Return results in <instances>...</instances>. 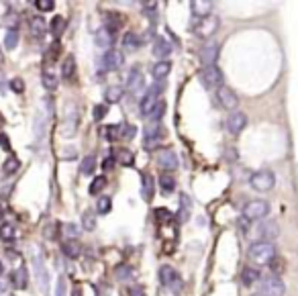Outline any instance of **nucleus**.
<instances>
[{
	"mask_svg": "<svg viewBox=\"0 0 298 296\" xmlns=\"http://www.w3.org/2000/svg\"><path fill=\"white\" fill-rule=\"evenodd\" d=\"M247 258L253 264H270L276 258V247H274V243H268V241H256L249 245Z\"/></svg>",
	"mask_w": 298,
	"mask_h": 296,
	"instance_id": "f257e3e1",
	"label": "nucleus"
},
{
	"mask_svg": "<svg viewBox=\"0 0 298 296\" xmlns=\"http://www.w3.org/2000/svg\"><path fill=\"white\" fill-rule=\"evenodd\" d=\"M198 80H200V84L204 86V88H221L223 86V72H221V68L219 66H208V68H202L200 72H198Z\"/></svg>",
	"mask_w": 298,
	"mask_h": 296,
	"instance_id": "f03ea898",
	"label": "nucleus"
},
{
	"mask_svg": "<svg viewBox=\"0 0 298 296\" xmlns=\"http://www.w3.org/2000/svg\"><path fill=\"white\" fill-rule=\"evenodd\" d=\"M249 184H251V188L258 190V192H268V190H272V188L276 186V176H274V172H270V170H260V172L251 174Z\"/></svg>",
	"mask_w": 298,
	"mask_h": 296,
	"instance_id": "7ed1b4c3",
	"label": "nucleus"
},
{
	"mask_svg": "<svg viewBox=\"0 0 298 296\" xmlns=\"http://www.w3.org/2000/svg\"><path fill=\"white\" fill-rule=\"evenodd\" d=\"M163 92V84H153V86H149L147 90H145V94H143V98H141V104H139V111H141V115H151L153 113V109L157 107V102H159V94Z\"/></svg>",
	"mask_w": 298,
	"mask_h": 296,
	"instance_id": "20e7f679",
	"label": "nucleus"
},
{
	"mask_svg": "<svg viewBox=\"0 0 298 296\" xmlns=\"http://www.w3.org/2000/svg\"><path fill=\"white\" fill-rule=\"evenodd\" d=\"M268 213H270V202H268V200H260V198L247 202L245 208H243V217H245L247 221L264 219V217H268Z\"/></svg>",
	"mask_w": 298,
	"mask_h": 296,
	"instance_id": "39448f33",
	"label": "nucleus"
},
{
	"mask_svg": "<svg viewBox=\"0 0 298 296\" xmlns=\"http://www.w3.org/2000/svg\"><path fill=\"white\" fill-rule=\"evenodd\" d=\"M284 292H286V286L280 280V276L272 274V276L264 278L262 284H260V294L262 296H282Z\"/></svg>",
	"mask_w": 298,
	"mask_h": 296,
	"instance_id": "423d86ee",
	"label": "nucleus"
},
{
	"mask_svg": "<svg viewBox=\"0 0 298 296\" xmlns=\"http://www.w3.org/2000/svg\"><path fill=\"white\" fill-rule=\"evenodd\" d=\"M219 29V18L217 16H206V18H198L194 25H192V31L202 37V39H208L210 35H215Z\"/></svg>",
	"mask_w": 298,
	"mask_h": 296,
	"instance_id": "0eeeda50",
	"label": "nucleus"
},
{
	"mask_svg": "<svg viewBox=\"0 0 298 296\" xmlns=\"http://www.w3.org/2000/svg\"><path fill=\"white\" fill-rule=\"evenodd\" d=\"M217 100H219V104H221L223 109H227V111H235V109L239 107V98H237V94H235L229 86H225V84L217 90Z\"/></svg>",
	"mask_w": 298,
	"mask_h": 296,
	"instance_id": "6e6552de",
	"label": "nucleus"
},
{
	"mask_svg": "<svg viewBox=\"0 0 298 296\" xmlns=\"http://www.w3.org/2000/svg\"><path fill=\"white\" fill-rule=\"evenodd\" d=\"M200 61H202V68H208V66H217V57H219V43L215 41H206L198 53Z\"/></svg>",
	"mask_w": 298,
	"mask_h": 296,
	"instance_id": "1a4fd4ad",
	"label": "nucleus"
},
{
	"mask_svg": "<svg viewBox=\"0 0 298 296\" xmlns=\"http://www.w3.org/2000/svg\"><path fill=\"white\" fill-rule=\"evenodd\" d=\"M161 139H163V129H161V125H159V123H149L147 127H145L143 147H147V149L157 147V145L161 143Z\"/></svg>",
	"mask_w": 298,
	"mask_h": 296,
	"instance_id": "9d476101",
	"label": "nucleus"
},
{
	"mask_svg": "<svg viewBox=\"0 0 298 296\" xmlns=\"http://www.w3.org/2000/svg\"><path fill=\"white\" fill-rule=\"evenodd\" d=\"M31 266H33V272H35V276H37V280H39V286H41V290H43V292H47L49 274H47V270H45L43 258H41L39 253H35V256H33V262H31Z\"/></svg>",
	"mask_w": 298,
	"mask_h": 296,
	"instance_id": "9b49d317",
	"label": "nucleus"
},
{
	"mask_svg": "<svg viewBox=\"0 0 298 296\" xmlns=\"http://www.w3.org/2000/svg\"><path fill=\"white\" fill-rule=\"evenodd\" d=\"M94 43L98 45V47H102V49H111V45L115 43V29H111L109 25L107 27H100L98 31H96V35H94Z\"/></svg>",
	"mask_w": 298,
	"mask_h": 296,
	"instance_id": "f8f14e48",
	"label": "nucleus"
},
{
	"mask_svg": "<svg viewBox=\"0 0 298 296\" xmlns=\"http://www.w3.org/2000/svg\"><path fill=\"white\" fill-rule=\"evenodd\" d=\"M245 127H247V117H245V113L235 111V113L227 119V129H229L231 135H239Z\"/></svg>",
	"mask_w": 298,
	"mask_h": 296,
	"instance_id": "ddd939ff",
	"label": "nucleus"
},
{
	"mask_svg": "<svg viewBox=\"0 0 298 296\" xmlns=\"http://www.w3.org/2000/svg\"><path fill=\"white\" fill-rule=\"evenodd\" d=\"M258 233H260V241H268V243H272L278 235H280V229H278V225L274 223V221H264L260 227H258Z\"/></svg>",
	"mask_w": 298,
	"mask_h": 296,
	"instance_id": "4468645a",
	"label": "nucleus"
},
{
	"mask_svg": "<svg viewBox=\"0 0 298 296\" xmlns=\"http://www.w3.org/2000/svg\"><path fill=\"white\" fill-rule=\"evenodd\" d=\"M143 86H145V78L139 72V66H133L129 76H127V88L131 92H139V90H143Z\"/></svg>",
	"mask_w": 298,
	"mask_h": 296,
	"instance_id": "2eb2a0df",
	"label": "nucleus"
},
{
	"mask_svg": "<svg viewBox=\"0 0 298 296\" xmlns=\"http://www.w3.org/2000/svg\"><path fill=\"white\" fill-rule=\"evenodd\" d=\"M123 61H125V57H123V53L121 51H117V49H109L104 55H102V64H104V68L107 70H119L121 66H123Z\"/></svg>",
	"mask_w": 298,
	"mask_h": 296,
	"instance_id": "dca6fc26",
	"label": "nucleus"
},
{
	"mask_svg": "<svg viewBox=\"0 0 298 296\" xmlns=\"http://www.w3.org/2000/svg\"><path fill=\"white\" fill-rule=\"evenodd\" d=\"M212 6H215V4H212L210 0H192V2H190L192 14L198 16V18H206V16H210Z\"/></svg>",
	"mask_w": 298,
	"mask_h": 296,
	"instance_id": "f3484780",
	"label": "nucleus"
},
{
	"mask_svg": "<svg viewBox=\"0 0 298 296\" xmlns=\"http://www.w3.org/2000/svg\"><path fill=\"white\" fill-rule=\"evenodd\" d=\"M169 53H172V45H169V41L163 39V37H157L155 43H153V55L159 57V61H165V57H167Z\"/></svg>",
	"mask_w": 298,
	"mask_h": 296,
	"instance_id": "a211bd4d",
	"label": "nucleus"
},
{
	"mask_svg": "<svg viewBox=\"0 0 298 296\" xmlns=\"http://www.w3.org/2000/svg\"><path fill=\"white\" fill-rule=\"evenodd\" d=\"M157 163L165 170H176L178 167V157L172 149H165V151H159L157 153Z\"/></svg>",
	"mask_w": 298,
	"mask_h": 296,
	"instance_id": "6ab92c4d",
	"label": "nucleus"
},
{
	"mask_svg": "<svg viewBox=\"0 0 298 296\" xmlns=\"http://www.w3.org/2000/svg\"><path fill=\"white\" fill-rule=\"evenodd\" d=\"M45 31H47L45 18H43V16H33L31 23H29V33H31L35 39H41V37L45 35Z\"/></svg>",
	"mask_w": 298,
	"mask_h": 296,
	"instance_id": "aec40b11",
	"label": "nucleus"
},
{
	"mask_svg": "<svg viewBox=\"0 0 298 296\" xmlns=\"http://www.w3.org/2000/svg\"><path fill=\"white\" fill-rule=\"evenodd\" d=\"M61 251H63V256L66 258H70V260H76V258H80V243L76 241V239H66L63 243H61Z\"/></svg>",
	"mask_w": 298,
	"mask_h": 296,
	"instance_id": "412c9836",
	"label": "nucleus"
},
{
	"mask_svg": "<svg viewBox=\"0 0 298 296\" xmlns=\"http://www.w3.org/2000/svg\"><path fill=\"white\" fill-rule=\"evenodd\" d=\"M29 284V274H27V268H16L12 272V286L16 290H25Z\"/></svg>",
	"mask_w": 298,
	"mask_h": 296,
	"instance_id": "4be33fe9",
	"label": "nucleus"
},
{
	"mask_svg": "<svg viewBox=\"0 0 298 296\" xmlns=\"http://www.w3.org/2000/svg\"><path fill=\"white\" fill-rule=\"evenodd\" d=\"M100 135L109 141H115V139H123V125H107L100 129Z\"/></svg>",
	"mask_w": 298,
	"mask_h": 296,
	"instance_id": "5701e85b",
	"label": "nucleus"
},
{
	"mask_svg": "<svg viewBox=\"0 0 298 296\" xmlns=\"http://www.w3.org/2000/svg\"><path fill=\"white\" fill-rule=\"evenodd\" d=\"M74 74H76V57L74 55H66L63 61H61V76L66 80H70Z\"/></svg>",
	"mask_w": 298,
	"mask_h": 296,
	"instance_id": "b1692460",
	"label": "nucleus"
},
{
	"mask_svg": "<svg viewBox=\"0 0 298 296\" xmlns=\"http://www.w3.org/2000/svg\"><path fill=\"white\" fill-rule=\"evenodd\" d=\"M172 72V64L165 59V61H157L155 66H153V70H151V76L155 78V80H163L167 74Z\"/></svg>",
	"mask_w": 298,
	"mask_h": 296,
	"instance_id": "393cba45",
	"label": "nucleus"
},
{
	"mask_svg": "<svg viewBox=\"0 0 298 296\" xmlns=\"http://www.w3.org/2000/svg\"><path fill=\"white\" fill-rule=\"evenodd\" d=\"M41 82H43V88H45L47 92H53V90H57V84H59L57 76H55L53 72H49V70H45V72H43V76H41Z\"/></svg>",
	"mask_w": 298,
	"mask_h": 296,
	"instance_id": "a878e982",
	"label": "nucleus"
},
{
	"mask_svg": "<svg viewBox=\"0 0 298 296\" xmlns=\"http://www.w3.org/2000/svg\"><path fill=\"white\" fill-rule=\"evenodd\" d=\"M123 94H125V90H123L121 86H109V88L104 90V100H107L109 104H115V102H119V100L123 98Z\"/></svg>",
	"mask_w": 298,
	"mask_h": 296,
	"instance_id": "bb28decb",
	"label": "nucleus"
},
{
	"mask_svg": "<svg viewBox=\"0 0 298 296\" xmlns=\"http://www.w3.org/2000/svg\"><path fill=\"white\" fill-rule=\"evenodd\" d=\"M176 278H178V272H176L172 266H161V270H159V280H161L163 286L169 288V284H172Z\"/></svg>",
	"mask_w": 298,
	"mask_h": 296,
	"instance_id": "cd10ccee",
	"label": "nucleus"
},
{
	"mask_svg": "<svg viewBox=\"0 0 298 296\" xmlns=\"http://www.w3.org/2000/svg\"><path fill=\"white\" fill-rule=\"evenodd\" d=\"M258 280H260L258 268H243V272H241V282H243V286H253Z\"/></svg>",
	"mask_w": 298,
	"mask_h": 296,
	"instance_id": "c85d7f7f",
	"label": "nucleus"
},
{
	"mask_svg": "<svg viewBox=\"0 0 298 296\" xmlns=\"http://www.w3.org/2000/svg\"><path fill=\"white\" fill-rule=\"evenodd\" d=\"M49 31L53 37H61L63 31H66V18L63 16H55L51 23H49Z\"/></svg>",
	"mask_w": 298,
	"mask_h": 296,
	"instance_id": "c756f323",
	"label": "nucleus"
},
{
	"mask_svg": "<svg viewBox=\"0 0 298 296\" xmlns=\"http://www.w3.org/2000/svg\"><path fill=\"white\" fill-rule=\"evenodd\" d=\"M159 186H161V192H163V194H172V192L176 190V180H174V176H169V174H161V178H159Z\"/></svg>",
	"mask_w": 298,
	"mask_h": 296,
	"instance_id": "7c9ffc66",
	"label": "nucleus"
},
{
	"mask_svg": "<svg viewBox=\"0 0 298 296\" xmlns=\"http://www.w3.org/2000/svg\"><path fill=\"white\" fill-rule=\"evenodd\" d=\"M143 43V39H139V35L137 33H125V39H123V47L125 49H137L139 45Z\"/></svg>",
	"mask_w": 298,
	"mask_h": 296,
	"instance_id": "2f4dec72",
	"label": "nucleus"
},
{
	"mask_svg": "<svg viewBox=\"0 0 298 296\" xmlns=\"http://www.w3.org/2000/svg\"><path fill=\"white\" fill-rule=\"evenodd\" d=\"M14 237H16L14 225H10V223H2V225H0V239L6 241V243H10V241H14Z\"/></svg>",
	"mask_w": 298,
	"mask_h": 296,
	"instance_id": "473e14b6",
	"label": "nucleus"
},
{
	"mask_svg": "<svg viewBox=\"0 0 298 296\" xmlns=\"http://www.w3.org/2000/svg\"><path fill=\"white\" fill-rule=\"evenodd\" d=\"M80 170H82L84 176H90L96 170V155H86L82 159V163H80Z\"/></svg>",
	"mask_w": 298,
	"mask_h": 296,
	"instance_id": "72a5a7b5",
	"label": "nucleus"
},
{
	"mask_svg": "<svg viewBox=\"0 0 298 296\" xmlns=\"http://www.w3.org/2000/svg\"><path fill=\"white\" fill-rule=\"evenodd\" d=\"M20 167V161H18V157H14V155H10L6 161H4V165H2V170H4V174L6 176H12V174H16V170Z\"/></svg>",
	"mask_w": 298,
	"mask_h": 296,
	"instance_id": "f704fd0d",
	"label": "nucleus"
},
{
	"mask_svg": "<svg viewBox=\"0 0 298 296\" xmlns=\"http://www.w3.org/2000/svg\"><path fill=\"white\" fill-rule=\"evenodd\" d=\"M141 194L145 200H151L153 198V178L151 174H143V188H141Z\"/></svg>",
	"mask_w": 298,
	"mask_h": 296,
	"instance_id": "c9c22d12",
	"label": "nucleus"
},
{
	"mask_svg": "<svg viewBox=\"0 0 298 296\" xmlns=\"http://www.w3.org/2000/svg\"><path fill=\"white\" fill-rule=\"evenodd\" d=\"M16 45H18V33H16V29H8L6 37H4V47L6 49H14Z\"/></svg>",
	"mask_w": 298,
	"mask_h": 296,
	"instance_id": "e433bc0d",
	"label": "nucleus"
},
{
	"mask_svg": "<svg viewBox=\"0 0 298 296\" xmlns=\"http://www.w3.org/2000/svg\"><path fill=\"white\" fill-rule=\"evenodd\" d=\"M117 159H119L123 165H133V163H135V155H133V151H129V149H119V151H117Z\"/></svg>",
	"mask_w": 298,
	"mask_h": 296,
	"instance_id": "4c0bfd02",
	"label": "nucleus"
},
{
	"mask_svg": "<svg viewBox=\"0 0 298 296\" xmlns=\"http://www.w3.org/2000/svg\"><path fill=\"white\" fill-rule=\"evenodd\" d=\"M82 227H84L86 231H94V229H96V217H94V213L86 210V213L82 215Z\"/></svg>",
	"mask_w": 298,
	"mask_h": 296,
	"instance_id": "58836bf2",
	"label": "nucleus"
},
{
	"mask_svg": "<svg viewBox=\"0 0 298 296\" xmlns=\"http://www.w3.org/2000/svg\"><path fill=\"white\" fill-rule=\"evenodd\" d=\"M165 109H167V107H165V102H163V100H159V102H157V107L153 109V113L149 115L151 123H159V121H161V117L165 115Z\"/></svg>",
	"mask_w": 298,
	"mask_h": 296,
	"instance_id": "ea45409f",
	"label": "nucleus"
},
{
	"mask_svg": "<svg viewBox=\"0 0 298 296\" xmlns=\"http://www.w3.org/2000/svg\"><path fill=\"white\" fill-rule=\"evenodd\" d=\"M107 188V178L104 176H96L94 180H92V184H90V194H98V192H102Z\"/></svg>",
	"mask_w": 298,
	"mask_h": 296,
	"instance_id": "a19ab883",
	"label": "nucleus"
},
{
	"mask_svg": "<svg viewBox=\"0 0 298 296\" xmlns=\"http://www.w3.org/2000/svg\"><path fill=\"white\" fill-rule=\"evenodd\" d=\"M111 208H113V202H111L109 196H102V198L96 202V213H98V215H107V213H111Z\"/></svg>",
	"mask_w": 298,
	"mask_h": 296,
	"instance_id": "79ce46f5",
	"label": "nucleus"
},
{
	"mask_svg": "<svg viewBox=\"0 0 298 296\" xmlns=\"http://www.w3.org/2000/svg\"><path fill=\"white\" fill-rule=\"evenodd\" d=\"M61 233H63L68 239H76L78 233H80V229H78L76 225H72V223H63V225H61Z\"/></svg>",
	"mask_w": 298,
	"mask_h": 296,
	"instance_id": "37998d69",
	"label": "nucleus"
},
{
	"mask_svg": "<svg viewBox=\"0 0 298 296\" xmlns=\"http://www.w3.org/2000/svg\"><path fill=\"white\" fill-rule=\"evenodd\" d=\"M268 266H270V270L274 272V276H278V274H282V272H284V266H286V264H284V260H282V258H278V256H276V258H274Z\"/></svg>",
	"mask_w": 298,
	"mask_h": 296,
	"instance_id": "c03bdc74",
	"label": "nucleus"
},
{
	"mask_svg": "<svg viewBox=\"0 0 298 296\" xmlns=\"http://www.w3.org/2000/svg\"><path fill=\"white\" fill-rule=\"evenodd\" d=\"M107 113H109V107L107 104H96L94 111H92V117H94V121H102L107 117Z\"/></svg>",
	"mask_w": 298,
	"mask_h": 296,
	"instance_id": "a18cd8bd",
	"label": "nucleus"
},
{
	"mask_svg": "<svg viewBox=\"0 0 298 296\" xmlns=\"http://www.w3.org/2000/svg\"><path fill=\"white\" fill-rule=\"evenodd\" d=\"M35 6L45 12V10H53L55 8V2L53 0H35Z\"/></svg>",
	"mask_w": 298,
	"mask_h": 296,
	"instance_id": "49530a36",
	"label": "nucleus"
},
{
	"mask_svg": "<svg viewBox=\"0 0 298 296\" xmlns=\"http://www.w3.org/2000/svg\"><path fill=\"white\" fill-rule=\"evenodd\" d=\"M10 90H12V92H16V94H20V92L25 90V82H23L20 78H14V80H10Z\"/></svg>",
	"mask_w": 298,
	"mask_h": 296,
	"instance_id": "de8ad7c7",
	"label": "nucleus"
},
{
	"mask_svg": "<svg viewBox=\"0 0 298 296\" xmlns=\"http://www.w3.org/2000/svg\"><path fill=\"white\" fill-rule=\"evenodd\" d=\"M135 133H137V129H135L133 125H127V123L123 125V139H129V141H131V139L135 137Z\"/></svg>",
	"mask_w": 298,
	"mask_h": 296,
	"instance_id": "09e8293b",
	"label": "nucleus"
},
{
	"mask_svg": "<svg viewBox=\"0 0 298 296\" xmlns=\"http://www.w3.org/2000/svg\"><path fill=\"white\" fill-rule=\"evenodd\" d=\"M127 294L129 296H145V288L139 286V284H133V286L127 288Z\"/></svg>",
	"mask_w": 298,
	"mask_h": 296,
	"instance_id": "8fccbe9b",
	"label": "nucleus"
},
{
	"mask_svg": "<svg viewBox=\"0 0 298 296\" xmlns=\"http://www.w3.org/2000/svg\"><path fill=\"white\" fill-rule=\"evenodd\" d=\"M55 296H66V280L63 276L57 278V286H55Z\"/></svg>",
	"mask_w": 298,
	"mask_h": 296,
	"instance_id": "3c124183",
	"label": "nucleus"
},
{
	"mask_svg": "<svg viewBox=\"0 0 298 296\" xmlns=\"http://www.w3.org/2000/svg\"><path fill=\"white\" fill-rule=\"evenodd\" d=\"M155 217H157V221H167V219H172L169 210H165V208H157V210H155Z\"/></svg>",
	"mask_w": 298,
	"mask_h": 296,
	"instance_id": "603ef678",
	"label": "nucleus"
},
{
	"mask_svg": "<svg viewBox=\"0 0 298 296\" xmlns=\"http://www.w3.org/2000/svg\"><path fill=\"white\" fill-rule=\"evenodd\" d=\"M169 290H172L174 294H178V292H182V278H180V276H178V278H176V280H174V282L169 284Z\"/></svg>",
	"mask_w": 298,
	"mask_h": 296,
	"instance_id": "864d4df0",
	"label": "nucleus"
},
{
	"mask_svg": "<svg viewBox=\"0 0 298 296\" xmlns=\"http://www.w3.org/2000/svg\"><path fill=\"white\" fill-rule=\"evenodd\" d=\"M143 12H147L149 16H153V14L157 12V2H147L145 8H143Z\"/></svg>",
	"mask_w": 298,
	"mask_h": 296,
	"instance_id": "5fc2aeb1",
	"label": "nucleus"
},
{
	"mask_svg": "<svg viewBox=\"0 0 298 296\" xmlns=\"http://www.w3.org/2000/svg\"><path fill=\"white\" fill-rule=\"evenodd\" d=\"M102 167L107 170V172H111V167H115V157L111 155V157H107L104 159V163H102Z\"/></svg>",
	"mask_w": 298,
	"mask_h": 296,
	"instance_id": "6e6d98bb",
	"label": "nucleus"
},
{
	"mask_svg": "<svg viewBox=\"0 0 298 296\" xmlns=\"http://www.w3.org/2000/svg\"><path fill=\"white\" fill-rule=\"evenodd\" d=\"M180 200H182V208L188 213V208H190V198H188L186 194H180Z\"/></svg>",
	"mask_w": 298,
	"mask_h": 296,
	"instance_id": "4d7b16f0",
	"label": "nucleus"
},
{
	"mask_svg": "<svg viewBox=\"0 0 298 296\" xmlns=\"http://www.w3.org/2000/svg\"><path fill=\"white\" fill-rule=\"evenodd\" d=\"M45 235H47V237H49V239H53V237H55V225H53V223H51V225H49V229H47V227H45Z\"/></svg>",
	"mask_w": 298,
	"mask_h": 296,
	"instance_id": "13d9d810",
	"label": "nucleus"
},
{
	"mask_svg": "<svg viewBox=\"0 0 298 296\" xmlns=\"http://www.w3.org/2000/svg\"><path fill=\"white\" fill-rule=\"evenodd\" d=\"M0 145L4 149H10V145H8V139H6V135H0Z\"/></svg>",
	"mask_w": 298,
	"mask_h": 296,
	"instance_id": "bf43d9fd",
	"label": "nucleus"
},
{
	"mask_svg": "<svg viewBox=\"0 0 298 296\" xmlns=\"http://www.w3.org/2000/svg\"><path fill=\"white\" fill-rule=\"evenodd\" d=\"M4 292H6V284L0 280V294H4Z\"/></svg>",
	"mask_w": 298,
	"mask_h": 296,
	"instance_id": "052dcab7",
	"label": "nucleus"
},
{
	"mask_svg": "<svg viewBox=\"0 0 298 296\" xmlns=\"http://www.w3.org/2000/svg\"><path fill=\"white\" fill-rule=\"evenodd\" d=\"M74 296H82L80 294V288H76V290H74Z\"/></svg>",
	"mask_w": 298,
	"mask_h": 296,
	"instance_id": "680f3d73",
	"label": "nucleus"
},
{
	"mask_svg": "<svg viewBox=\"0 0 298 296\" xmlns=\"http://www.w3.org/2000/svg\"><path fill=\"white\" fill-rule=\"evenodd\" d=\"M2 215H4V210H2V206H0V219H2Z\"/></svg>",
	"mask_w": 298,
	"mask_h": 296,
	"instance_id": "e2e57ef3",
	"label": "nucleus"
},
{
	"mask_svg": "<svg viewBox=\"0 0 298 296\" xmlns=\"http://www.w3.org/2000/svg\"><path fill=\"white\" fill-rule=\"evenodd\" d=\"M2 270H4V268H2V262H0V274H2Z\"/></svg>",
	"mask_w": 298,
	"mask_h": 296,
	"instance_id": "0e129e2a",
	"label": "nucleus"
},
{
	"mask_svg": "<svg viewBox=\"0 0 298 296\" xmlns=\"http://www.w3.org/2000/svg\"><path fill=\"white\" fill-rule=\"evenodd\" d=\"M0 64H2V53H0Z\"/></svg>",
	"mask_w": 298,
	"mask_h": 296,
	"instance_id": "69168bd1",
	"label": "nucleus"
}]
</instances>
